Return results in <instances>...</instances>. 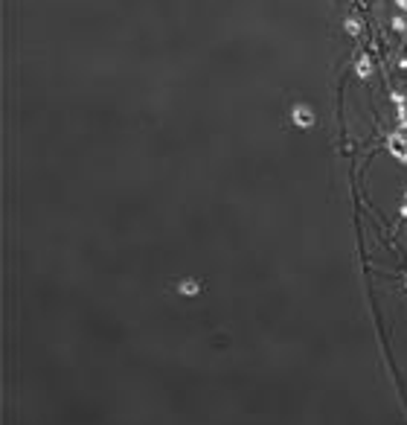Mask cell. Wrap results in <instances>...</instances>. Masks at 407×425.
Here are the masks:
<instances>
[{
  "instance_id": "obj_6",
  "label": "cell",
  "mask_w": 407,
  "mask_h": 425,
  "mask_svg": "<svg viewBox=\"0 0 407 425\" xmlns=\"http://www.w3.org/2000/svg\"><path fill=\"white\" fill-rule=\"evenodd\" d=\"M396 3H399V6H402V9L407 12V0H396Z\"/></svg>"
},
{
  "instance_id": "obj_4",
  "label": "cell",
  "mask_w": 407,
  "mask_h": 425,
  "mask_svg": "<svg viewBox=\"0 0 407 425\" xmlns=\"http://www.w3.org/2000/svg\"><path fill=\"white\" fill-rule=\"evenodd\" d=\"M343 26H346V32H349V35H358V32H361V23H358L355 17H349V20H346Z\"/></svg>"
},
{
  "instance_id": "obj_1",
  "label": "cell",
  "mask_w": 407,
  "mask_h": 425,
  "mask_svg": "<svg viewBox=\"0 0 407 425\" xmlns=\"http://www.w3.org/2000/svg\"><path fill=\"white\" fill-rule=\"evenodd\" d=\"M291 117H294V125H300V128H311L314 125V111L308 108V105H294V111H291Z\"/></svg>"
},
{
  "instance_id": "obj_3",
  "label": "cell",
  "mask_w": 407,
  "mask_h": 425,
  "mask_svg": "<svg viewBox=\"0 0 407 425\" xmlns=\"http://www.w3.org/2000/svg\"><path fill=\"white\" fill-rule=\"evenodd\" d=\"M370 70H373L370 58H358V76H370Z\"/></svg>"
},
{
  "instance_id": "obj_5",
  "label": "cell",
  "mask_w": 407,
  "mask_h": 425,
  "mask_svg": "<svg viewBox=\"0 0 407 425\" xmlns=\"http://www.w3.org/2000/svg\"><path fill=\"white\" fill-rule=\"evenodd\" d=\"M393 29H399V32H402V29H407L405 17H393Z\"/></svg>"
},
{
  "instance_id": "obj_2",
  "label": "cell",
  "mask_w": 407,
  "mask_h": 425,
  "mask_svg": "<svg viewBox=\"0 0 407 425\" xmlns=\"http://www.w3.org/2000/svg\"><path fill=\"white\" fill-rule=\"evenodd\" d=\"M387 146H390V152L396 154L399 160H405V163H407V140H405V134L393 131V134L387 137Z\"/></svg>"
}]
</instances>
